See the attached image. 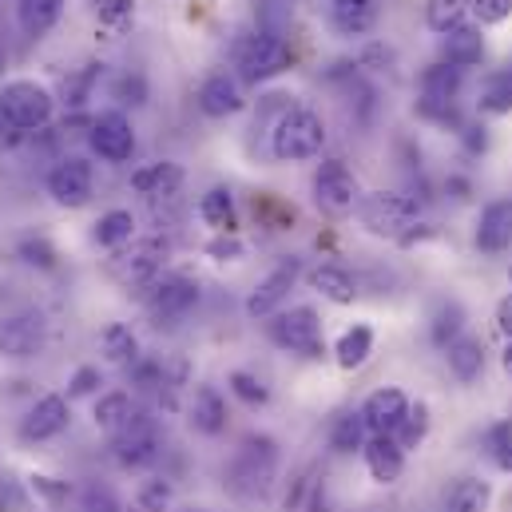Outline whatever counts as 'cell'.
<instances>
[{"label":"cell","instance_id":"6da1fadb","mask_svg":"<svg viewBox=\"0 0 512 512\" xmlns=\"http://www.w3.org/2000/svg\"><path fill=\"white\" fill-rule=\"evenodd\" d=\"M358 219L370 235L405 243L421 227V207H417V199L397 195V191H370L358 203Z\"/></svg>","mask_w":512,"mask_h":512},{"label":"cell","instance_id":"7a4b0ae2","mask_svg":"<svg viewBox=\"0 0 512 512\" xmlns=\"http://www.w3.org/2000/svg\"><path fill=\"white\" fill-rule=\"evenodd\" d=\"M326 143V124L318 112L310 108H286L278 120H274V131H270V151L274 159L282 163H302V159H314Z\"/></svg>","mask_w":512,"mask_h":512},{"label":"cell","instance_id":"3957f363","mask_svg":"<svg viewBox=\"0 0 512 512\" xmlns=\"http://www.w3.org/2000/svg\"><path fill=\"white\" fill-rule=\"evenodd\" d=\"M274 477H278V445H274L270 437H247V441L239 445L235 461H231V473H227L231 489H235L239 497L255 501V497H266V493H270Z\"/></svg>","mask_w":512,"mask_h":512},{"label":"cell","instance_id":"277c9868","mask_svg":"<svg viewBox=\"0 0 512 512\" xmlns=\"http://www.w3.org/2000/svg\"><path fill=\"white\" fill-rule=\"evenodd\" d=\"M235 68L243 84H266L290 68V44L274 32H251L235 44Z\"/></svg>","mask_w":512,"mask_h":512},{"label":"cell","instance_id":"5b68a950","mask_svg":"<svg viewBox=\"0 0 512 512\" xmlns=\"http://www.w3.org/2000/svg\"><path fill=\"white\" fill-rule=\"evenodd\" d=\"M266 334L274 346L302 354V358H322L326 354V338H322V318L314 306H294V310H278L266 322Z\"/></svg>","mask_w":512,"mask_h":512},{"label":"cell","instance_id":"8992f818","mask_svg":"<svg viewBox=\"0 0 512 512\" xmlns=\"http://www.w3.org/2000/svg\"><path fill=\"white\" fill-rule=\"evenodd\" d=\"M52 108H56L52 92H48L44 84H36V80H12V84H4V92H0V116L8 120V128H16V131L48 128Z\"/></svg>","mask_w":512,"mask_h":512},{"label":"cell","instance_id":"52a82bcc","mask_svg":"<svg viewBox=\"0 0 512 512\" xmlns=\"http://www.w3.org/2000/svg\"><path fill=\"white\" fill-rule=\"evenodd\" d=\"M167 239H143V243H131V251H120V255L108 262L112 278L128 290H147L159 274H163V262H167Z\"/></svg>","mask_w":512,"mask_h":512},{"label":"cell","instance_id":"ba28073f","mask_svg":"<svg viewBox=\"0 0 512 512\" xmlns=\"http://www.w3.org/2000/svg\"><path fill=\"white\" fill-rule=\"evenodd\" d=\"M159 445H163L159 421L151 413H135L128 429L112 437V457L120 469H147L159 461Z\"/></svg>","mask_w":512,"mask_h":512},{"label":"cell","instance_id":"9c48e42d","mask_svg":"<svg viewBox=\"0 0 512 512\" xmlns=\"http://www.w3.org/2000/svg\"><path fill=\"white\" fill-rule=\"evenodd\" d=\"M314 203L326 211V215H350L358 211L362 203V187L354 179V171L342 163V159H326L314 175Z\"/></svg>","mask_w":512,"mask_h":512},{"label":"cell","instance_id":"30bf717a","mask_svg":"<svg viewBox=\"0 0 512 512\" xmlns=\"http://www.w3.org/2000/svg\"><path fill=\"white\" fill-rule=\"evenodd\" d=\"M195 302H199V282H191V278H183V274H159V278L143 290V306H147V314H151L159 326L183 318Z\"/></svg>","mask_w":512,"mask_h":512},{"label":"cell","instance_id":"8fae6325","mask_svg":"<svg viewBox=\"0 0 512 512\" xmlns=\"http://www.w3.org/2000/svg\"><path fill=\"white\" fill-rule=\"evenodd\" d=\"M92 163L84 155H68L48 171V195L60 207H84L92 199Z\"/></svg>","mask_w":512,"mask_h":512},{"label":"cell","instance_id":"7c38bea8","mask_svg":"<svg viewBox=\"0 0 512 512\" xmlns=\"http://www.w3.org/2000/svg\"><path fill=\"white\" fill-rule=\"evenodd\" d=\"M88 143H92V151H96L104 163H128L131 151H135L131 120L124 112H100V116L92 120Z\"/></svg>","mask_w":512,"mask_h":512},{"label":"cell","instance_id":"4fadbf2b","mask_svg":"<svg viewBox=\"0 0 512 512\" xmlns=\"http://www.w3.org/2000/svg\"><path fill=\"white\" fill-rule=\"evenodd\" d=\"M298 274H302V262H298V258H282V262L258 282L255 290H251V298H247V314H251V318H274L278 306L286 302V294L294 290Z\"/></svg>","mask_w":512,"mask_h":512},{"label":"cell","instance_id":"5bb4252c","mask_svg":"<svg viewBox=\"0 0 512 512\" xmlns=\"http://www.w3.org/2000/svg\"><path fill=\"white\" fill-rule=\"evenodd\" d=\"M409 417V397L397 389V385H385L374 389L362 405V421L370 429V437H397V429L405 425Z\"/></svg>","mask_w":512,"mask_h":512},{"label":"cell","instance_id":"9a60e30c","mask_svg":"<svg viewBox=\"0 0 512 512\" xmlns=\"http://www.w3.org/2000/svg\"><path fill=\"white\" fill-rule=\"evenodd\" d=\"M68 421H72L68 401H64L60 393H48V397H40V401L28 409V417L20 421V437H24V441H52V437H60V433L68 429Z\"/></svg>","mask_w":512,"mask_h":512},{"label":"cell","instance_id":"2e32d148","mask_svg":"<svg viewBox=\"0 0 512 512\" xmlns=\"http://www.w3.org/2000/svg\"><path fill=\"white\" fill-rule=\"evenodd\" d=\"M44 346V322L36 314H12L0 322V358L24 362Z\"/></svg>","mask_w":512,"mask_h":512},{"label":"cell","instance_id":"e0dca14e","mask_svg":"<svg viewBox=\"0 0 512 512\" xmlns=\"http://www.w3.org/2000/svg\"><path fill=\"white\" fill-rule=\"evenodd\" d=\"M477 247L485 255H501L512 247V199H493L481 219H477V231H473Z\"/></svg>","mask_w":512,"mask_h":512},{"label":"cell","instance_id":"ac0fdd59","mask_svg":"<svg viewBox=\"0 0 512 512\" xmlns=\"http://www.w3.org/2000/svg\"><path fill=\"white\" fill-rule=\"evenodd\" d=\"M187 421L195 433L203 437H219L227 429V401L215 385H195L191 393V405H187Z\"/></svg>","mask_w":512,"mask_h":512},{"label":"cell","instance_id":"d6986e66","mask_svg":"<svg viewBox=\"0 0 512 512\" xmlns=\"http://www.w3.org/2000/svg\"><path fill=\"white\" fill-rule=\"evenodd\" d=\"M243 108V92H239V80H231L227 72H215L199 84V112L211 116V120H227Z\"/></svg>","mask_w":512,"mask_h":512},{"label":"cell","instance_id":"ffe728a7","mask_svg":"<svg viewBox=\"0 0 512 512\" xmlns=\"http://www.w3.org/2000/svg\"><path fill=\"white\" fill-rule=\"evenodd\" d=\"M362 457H366V469L378 485H393L405 473V449L397 445V437H370Z\"/></svg>","mask_w":512,"mask_h":512},{"label":"cell","instance_id":"44dd1931","mask_svg":"<svg viewBox=\"0 0 512 512\" xmlns=\"http://www.w3.org/2000/svg\"><path fill=\"white\" fill-rule=\"evenodd\" d=\"M131 187H135L139 195H147L151 203H155V199H171V195H179V187H183V167L171 163V159L151 163V167H143V171L131 175Z\"/></svg>","mask_w":512,"mask_h":512},{"label":"cell","instance_id":"7402d4cb","mask_svg":"<svg viewBox=\"0 0 512 512\" xmlns=\"http://www.w3.org/2000/svg\"><path fill=\"white\" fill-rule=\"evenodd\" d=\"M330 24L342 36H366L378 24V0H330Z\"/></svg>","mask_w":512,"mask_h":512},{"label":"cell","instance_id":"603a6c76","mask_svg":"<svg viewBox=\"0 0 512 512\" xmlns=\"http://www.w3.org/2000/svg\"><path fill=\"white\" fill-rule=\"evenodd\" d=\"M445 362H449V374L457 382H477L485 370V342L473 334H461L457 342L445 346Z\"/></svg>","mask_w":512,"mask_h":512},{"label":"cell","instance_id":"cb8c5ba5","mask_svg":"<svg viewBox=\"0 0 512 512\" xmlns=\"http://www.w3.org/2000/svg\"><path fill=\"white\" fill-rule=\"evenodd\" d=\"M310 286H314L322 298L338 302V306H350V302L358 298V282H354V274H350L346 266H338V262H322V266H314V270H310Z\"/></svg>","mask_w":512,"mask_h":512},{"label":"cell","instance_id":"d4e9b609","mask_svg":"<svg viewBox=\"0 0 512 512\" xmlns=\"http://www.w3.org/2000/svg\"><path fill=\"white\" fill-rule=\"evenodd\" d=\"M481 60H485V36H481V28L461 24V28H453L445 36V64H453V68L465 72V68H473Z\"/></svg>","mask_w":512,"mask_h":512},{"label":"cell","instance_id":"484cf974","mask_svg":"<svg viewBox=\"0 0 512 512\" xmlns=\"http://www.w3.org/2000/svg\"><path fill=\"white\" fill-rule=\"evenodd\" d=\"M64 4L68 0H20L16 4V20H20V28H24V36H44V32H52L56 24H60V16H64Z\"/></svg>","mask_w":512,"mask_h":512},{"label":"cell","instance_id":"4316f807","mask_svg":"<svg viewBox=\"0 0 512 512\" xmlns=\"http://www.w3.org/2000/svg\"><path fill=\"white\" fill-rule=\"evenodd\" d=\"M135 413H139V409H135L131 393H124V389H112V393H104V397L96 401V425H100L104 433H112V437L128 429Z\"/></svg>","mask_w":512,"mask_h":512},{"label":"cell","instance_id":"83f0119b","mask_svg":"<svg viewBox=\"0 0 512 512\" xmlns=\"http://www.w3.org/2000/svg\"><path fill=\"white\" fill-rule=\"evenodd\" d=\"M489 505H493V489L489 481H477V477H461L445 493V512H489Z\"/></svg>","mask_w":512,"mask_h":512},{"label":"cell","instance_id":"f1b7e54d","mask_svg":"<svg viewBox=\"0 0 512 512\" xmlns=\"http://www.w3.org/2000/svg\"><path fill=\"white\" fill-rule=\"evenodd\" d=\"M370 354H374V330L370 326H350L334 346V358L342 370H362L370 362Z\"/></svg>","mask_w":512,"mask_h":512},{"label":"cell","instance_id":"f546056e","mask_svg":"<svg viewBox=\"0 0 512 512\" xmlns=\"http://www.w3.org/2000/svg\"><path fill=\"white\" fill-rule=\"evenodd\" d=\"M199 215H203V223H207L211 231L231 235V231H235V199H231V191H227V187H211V191L199 199Z\"/></svg>","mask_w":512,"mask_h":512},{"label":"cell","instance_id":"4dcf8cb0","mask_svg":"<svg viewBox=\"0 0 512 512\" xmlns=\"http://www.w3.org/2000/svg\"><path fill=\"white\" fill-rule=\"evenodd\" d=\"M92 235H96L100 247H108V251H124L131 239H135V215L124 211V207H116V211L100 215V223H96Z\"/></svg>","mask_w":512,"mask_h":512},{"label":"cell","instance_id":"1f68e13d","mask_svg":"<svg viewBox=\"0 0 512 512\" xmlns=\"http://www.w3.org/2000/svg\"><path fill=\"white\" fill-rule=\"evenodd\" d=\"M100 350H104V358L116 362V366H135V362H139V338L131 334V326H124V322H112V326L100 334Z\"/></svg>","mask_w":512,"mask_h":512},{"label":"cell","instance_id":"d6a6232c","mask_svg":"<svg viewBox=\"0 0 512 512\" xmlns=\"http://www.w3.org/2000/svg\"><path fill=\"white\" fill-rule=\"evenodd\" d=\"M477 108L489 116H509L512 112V68L485 76L481 92H477Z\"/></svg>","mask_w":512,"mask_h":512},{"label":"cell","instance_id":"836d02e7","mask_svg":"<svg viewBox=\"0 0 512 512\" xmlns=\"http://www.w3.org/2000/svg\"><path fill=\"white\" fill-rule=\"evenodd\" d=\"M366 421H362V409L354 413V409H346V413H338L334 421H330V445L338 449V453H354V449H366Z\"/></svg>","mask_w":512,"mask_h":512},{"label":"cell","instance_id":"e575fe53","mask_svg":"<svg viewBox=\"0 0 512 512\" xmlns=\"http://www.w3.org/2000/svg\"><path fill=\"white\" fill-rule=\"evenodd\" d=\"M457 92H461V68L453 64H433L421 72V96H433V100H449L457 104Z\"/></svg>","mask_w":512,"mask_h":512},{"label":"cell","instance_id":"d590c367","mask_svg":"<svg viewBox=\"0 0 512 512\" xmlns=\"http://www.w3.org/2000/svg\"><path fill=\"white\" fill-rule=\"evenodd\" d=\"M469 12H473V0H425V24L433 32H441V36L461 28Z\"/></svg>","mask_w":512,"mask_h":512},{"label":"cell","instance_id":"8d00e7d4","mask_svg":"<svg viewBox=\"0 0 512 512\" xmlns=\"http://www.w3.org/2000/svg\"><path fill=\"white\" fill-rule=\"evenodd\" d=\"M461 326H465V310L457 302H441L437 314H433V342L445 350L449 342L461 338Z\"/></svg>","mask_w":512,"mask_h":512},{"label":"cell","instance_id":"74e56055","mask_svg":"<svg viewBox=\"0 0 512 512\" xmlns=\"http://www.w3.org/2000/svg\"><path fill=\"white\" fill-rule=\"evenodd\" d=\"M425 433H429V405L417 401V405H409V417H405V425L397 429V445H401V449H417V445L425 441Z\"/></svg>","mask_w":512,"mask_h":512},{"label":"cell","instance_id":"f35d334b","mask_svg":"<svg viewBox=\"0 0 512 512\" xmlns=\"http://www.w3.org/2000/svg\"><path fill=\"white\" fill-rule=\"evenodd\" d=\"M135 512H171V485L167 481H143L135 493Z\"/></svg>","mask_w":512,"mask_h":512},{"label":"cell","instance_id":"ab89813d","mask_svg":"<svg viewBox=\"0 0 512 512\" xmlns=\"http://www.w3.org/2000/svg\"><path fill=\"white\" fill-rule=\"evenodd\" d=\"M231 393L239 397V401H247V405H266V385L258 382L255 374H247V370H235L231 374Z\"/></svg>","mask_w":512,"mask_h":512},{"label":"cell","instance_id":"60d3db41","mask_svg":"<svg viewBox=\"0 0 512 512\" xmlns=\"http://www.w3.org/2000/svg\"><path fill=\"white\" fill-rule=\"evenodd\" d=\"M80 512H120V501L108 485H88L80 493Z\"/></svg>","mask_w":512,"mask_h":512},{"label":"cell","instance_id":"b9f144b4","mask_svg":"<svg viewBox=\"0 0 512 512\" xmlns=\"http://www.w3.org/2000/svg\"><path fill=\"white\" fill-rule=\"evenodd\" d=\"M417 116H425V120H433V124H461L457 120V104H449V100H433V96H421L417 100Z\"/></svg>","mask_w":512,"mask_h":512},{"label":"cell","instance_id":"7bdbcfd3","mask_svg":"<svg viewBox=\"0 0 512 512\" xmlns=\"http://www.w3.org/2000/svg\"><path fill=\"white\" fill-rule=\"evenodd\" d=\"M477 24H505L512 16V0H473Z\"/></svg>","mask_w":512,"mask_h":512},{"label":"cell","instance_id":"ee69618b","mask_svg":"<svg viewBox=\"0 0 512 512\" xmlns=\"http://www.w3.org/2000/svg\"><path fill=\"white\" fill-rule=\"evenodd\" d=\"M131 12H135V0H104L100 4V20L108 28H124L131 20Z\"/></svg>","mask_w":512,"mask_h":512},{"label":"cell","instance_id":"f6af8a7d","mask_svg":"<svg viewBox=\"0 0 512 512\" xmlns=\"http://www.w3.org/2000/svg\"><path fill=\"white\" fill-rule=\"evenodd\" d=\"M100 389V370H92V366H80L76 374H72V382H68V393L72 397H88V393H96Z\"/></svg>","mask_w":512,"mask_h":512},{"label":"cell","instance_id":"bcb514c9","mask_svg":"<svg viewBox=\"0 0 512 512\" xmlns=\"http://www.w3.org/2000/svg\"><path fill=\"white\" fill-rule=\"evenodd\" d=\"M20 255H24V262H32V266H52V262H56V251H52L44 239H28V243L20 247Z\"/></svg>","mask_w":512,"mask_h":512},{"label":"cell","instance_id":"7dc6e473","mask_svg":"<svg viewBox=\"0 0 512 512\" xmlns=\"http://www.w3.org/2000/svg\"><path fill=\"white\" fill-rule=\"evenodd\" d=\"M143 76H124L120 84H116V96H120V104H143Z\"/></svg>","mask_w":512,"mask_h":512},{"label":"cell","instance_id":"c3c4849f","mask_svg":"<svg viewBox=\"0 0 512 512\" xmlns=\"http://www.w3.org/2000/svg\"><path fill=\"white\" fill-rule=\"evenodd\" d=\"M509 445H512V421L493 425V429H489V449H493V457H501Z\"/></svg>","mask_w":512,"mask_h":512},{"label":"cell","instance_id":"681fc988","mask_svg":"<svg viewBox=\"0 0 512 512\" xmlns=\"http://www.w3.org/2000/svg\"><path fill=\"white\" fill-rule=\"evenodd\" d=\"M32 489L44 493L48 501H64L68 497V485H52V477H32Z\"/></svg>","mask_w":512,"mask_h":512},{"label":"cell","instance_id":"f907efd6","mask_svg":"<svg viewBox=\"0 0 512 512\" xmlns=\"http://www.w3.org/2000/svg\"><path fill=\"white\" fill-rule=\"evenodd\" d=\"M497 326H501V334L512 342V294H505V298L497 302Z\"/></svg>","mask_w":512,"mask_h":512},{"label":"cell","instance_id":"816d5d0a","mask_svg":"<svg viewBox=\"0 0 512 512\" xmlns=\"http://www.w3.org/2000/svg\"><path fill=\"white\" fill-rule=\"evenodd\" d=\"M465 131V147L477 155V151H485V143H489V135H485V128H461Z\"/></svg>","mask_w":512,"mask_h":512},{"label":"cell","instance_id":"f5cc1de1","mask_svg":"<svg viewBox=\"0 0 512 512\" xmlns=\"http://www.w3.org/2000/svg\"><path fill=\"white\" fill-rule=\"evenodd\" d=\"M207 251H211V255H239V243H223V239H219V243H211V247H207Z\"/></svg>","mask_w":512,"mask_h":512},{"label":"cell","instance_id":"db71d44e","mask_svg":"<svg viewBox=\"0 0 512 512\" xmlns=\"http://www.w3.org/2000/svg\"><path fill=\"white\" fill-rule=\"evenodd\" d=\"M449 191H457V199H465V191H469V183H465V179H449Z\"/></svg>","mask_w":512,"mask_h":512},{"label":"cell","instance_id":"11a10c76","mask_svg":"<svg viewBox=\"0 0 512 512\" xmlns=\"http://www.w3.org/2000/svg\"><path fill=\"white\" fill-rule=\"evenodd\" d=\"M497 465H501L505 473H512V445L505 449V453H501V457H497Z\"/></svg>","mask_w":512,"mask_h":512},{"label":"cell","instance_id":"9f6ffc18","mask_svg":"<svg viewBox=\"0 0 512 512\" xmlns=\"http://www.w3.org/2000/svg\"><path fill=\"white\" fill-rule=\"evenodd\" d=\"M501 366H505V374H512V342L505 346V354H501Z\"/></svg>","mask_w":512,"mask_h":512},{"label":"cell","instance_id":"6f0895ef","mask_svg":"<svg viewBox=\"0 0 512 512\" xmlns=\"http://www.w3.org/2000/svg\"><path fill=\"white\" fill-rule=\"evenodd\" d=\"M0 68H4V52H0Z\"/></svg>","mask_w":512,"mask_h":512},{"label":"cell","instance_id":"680465c9","mask_svg":"<svg viewBox=\"0 0 512 512\" xmlns=\"http://www.w3.org/2000/svg\"><path fill=\"white\" fill-rule=\"evenodd\" d=\"M509 282H512V266H509Z\"/></svg>","mask_w":512,"mask_h":512}]
</instances>
